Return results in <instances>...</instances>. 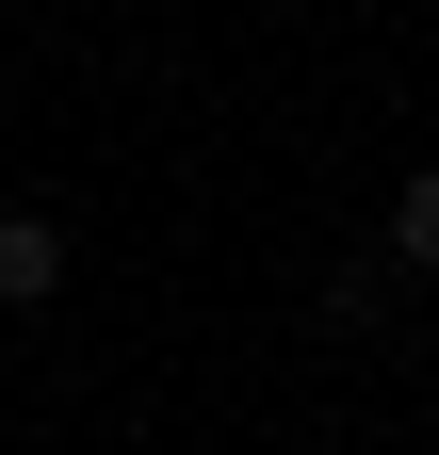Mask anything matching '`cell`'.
Instances as JSON below:
<instances>
[{"instance_id":"6da1fadb","label":"cell","mask_w":439,"mask_h":455,"mask_svg":"<svg viewBox=\"0 0 439 455\" xmlns=\"http://www.w3.org/2000/svg\"><path fill=\"white\" fill-rule=\"evenodd\" d=\"M66 293V228L49 212H0V309H49Z\"/></svg>"},{"instance_id":"7a4b0ae2","label":"cell","mask_w":439,"mask_h":455,"mask_svg":"<svg viewBox=\"0 0 439 455\" xmlns=\"http://www.w3.org/2000/svg\"><path fill=\"white\" fill-rule=\"evenodd\" d=\"M391 244H407V260H439V163H423V180L391 196Z\"/></svg>"},{"instance_id":"3957f363","label":"cell","mask_w":439,"mask_h":455,"mask_svg":"<svg viewBox=\"0 0 439 455\" xmlns=\"http://www.w3.org/2000/svg\"><path fill=\"white\" fill-rule=\"evenodd\" d=\"M423 341H439V325H423Z\"/></svg>"}]
</instances>
